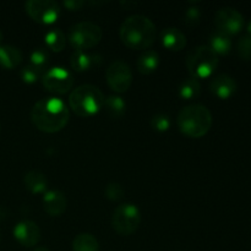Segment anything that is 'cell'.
<instances>
[{"instance_id": "cell-21", "label": "cell", "mask_w": 251, "mask_h": 251, "mask_svg": "<svg viewBox=\"0 0 251 251\" xmlns=\"http://www.w3.org/2000/svg\"><path fill=\"white\" fill-rule=\"evenodd\" d=\"M108 114L112 118H120L125 114V110H126V103L123 100L120 96H109V97L105 98L104 105Z\"/></svg>"}, {"instance_id": "cell-14", "label": "cell", "mask_w": 251, "mask_h": 251, "mask_svg": "<svg viewBox=\"0 0 251 251\" xmlns=\"http://www.w3.org/2000/svg\"><path fill=\"white\" fill-rule=\"evenodd\" d=\"M211 92L221 100H228L237 91V82L227 74H220L211 81Z\"/></svg>"}, {"instance_id": "cell-15", "label": "cell", "mask_w": 251, "mask_h": 251, "mask_svg": "<svg viewBox=\"0 0 251 251\" xmlns=\"http://www.w3.org/2000/svg\"><path fill=\"white\" fill-rule=\"evenodd\" d=\"M102 61V58L97 54L86 53L85 50H75L70 58L71 68L78 73H83L93 66H98Z\"/></svg>"}, {"instance_id": "cell-5", "label": "cell", "mask_w": 251, "mask_h": 251, "mask_svg": "<svg viewBox=\"0 0 251 251\" xmlns=\"http://www.w3.org/2000/svg\"><path fill=\"white\" fill-rule=\"evenodd\" d=\"M218 66V55L210 46H198L189 51L186 56V68L191 77H210Z\"/></svg>"}, {"instance_id": "cell-27", "label": "cell", "mask_w": 251, "mask_h": 251, "mask_svg": "<svg viewBox=\"0 0 251 251\" xmlns=\"http://www.w3.org/2000/svg\"><path fill=\"white\" fill-rule=\"evenodd\" d=\"M151 125L154 130L159 132H164L171 127V119L164 113H158V114L153 115L151 119Z\"/></svg>"}, {"instance_id": "cell-11", "label": "cell", "mask_w": 251, "mask_h": 251, "mask_svg": "<svg viewBox=\"0 0 251 251\" xmlns=\"http://www.w3.org/2000/svg\"><path fill=\"white\" fill-rule=\"evenodd\" d=\"M215 26L221 33L232 36L242 31L244 17L234 7H222L215 15Z\"/></svg>"}, {"instance_id": "cell-25", "label": "cell", "mask_w": 251, "mask_h": 251, "mask_svg": "<svg viewBox=\"0 0 251 251\" xmlns=\"http://www.w3.org/2000/svg\"><path fill=\"white\" fill-rule=\"evenodd\" d=\"M49 64V54L43 48H37L29 55V65L34 66L42 73H46V68Z\"/></svg>"}, {"instance_id": "cell-18", "label": "cell", "mask_w": 251, "mask_h": 251, "mask_svg": "<svg viewBox=\"0 0 251 251\" xmlns=\"http://www.w3.org/2000/svg\"><path fill=\"white\" fill-rule=\"evenodd\" d=\"M22 61V53L19 48L10 44L0 46V66L5 69H15Z\"/></svg>"}, {"instance_id": "cell-32", "label": "cell", "mask_w": 251, "mask_h": 251, "mask_svg": "<svg viewBox=\"0 0 251 251\" xmlns=\"http://www.w3.org/2000/svg\"><path fill=\"white\" fill-rule=\"evenodd\" d=\"M33 251H50V250H49V249H47V248L39 247V248H37V249H34Z\"/></svg>"}, {"instance_id": "cell-36", "label": "cell", "mask_w": 251, "mask_h": 251, "mask_svg": "<svg viewBox=\"0 0 251 251\" xmlns=\"http://www.w3.org/2000/svg\"><path fill=\"white\" fill-rule=\"evenodd\" d=\"M0 131H1V124H0Z\"/></svg>"}, {"instance_id": "cell-19", "label": "cell", "mask_w": 251, "mask_h": 251, "mask_svg": "<svg viewBox=\"0 0 251 251\" xmlns=\"http://www.w3.org/2000/svg\"><path fill=\"white\" fill-rule=\"evenodd\" d=\"M159 64V55L157 51L154 50H147L142 54L141 56L137 60L136 66L137 71L142 75H150L153 71H156V69L158 68Z\"/></svg>"}, {"instance_id": "cell-20", "label": "cell", "mask_w": 251, "mask_h": 251, "mask_svg": "<svg viewBox=\"0 0 251 251\" xmlns=\"http://www.w3.org/2000/svg\"><path fill=\"white\" fill-rule=\"evenodd\" d=\"M73 251H100V243L90 233H81L74 238Z\"/></svg>"}, {"instance_id": "cell-22", "label": "cell", "mask_w": 251, "mask_h": 251, "mask_svg": "<svg viewBox=\"0 0 251 251\" xmlns=\"http://www.w3.org/2000/svg\"><path fill=\"white\" fill-rule=\"evenodd\" d=\"M44 41H46L47 47H48L51 51L59 53V51H61L65 48L66 37L60 29L54 28L47 32L46 36H44Z\"/></svg>"}, {"instance_id": "cell-30", "label": "cell", "mask_w": 251, "mask_h": 251, "mask_svg": "<svg viewBox=\"0 0 251 251\" xmlns=\"http://www.w3.org/2000/svg\"><path fill=\"white\" fill-rule=\"evenodd\" d=\"M184 21H185V25L189 27H196L199 24H200L201 19V11L198 6H191L189 7L185 11V15H184Z\"/></svg>"}, {"instance_id": "cell-23", "label": "cell", "mask_w": 251, "mask_h": 251, "mask_svg": "<svg viewBox=\"0 0 251 251\" xmlns=\"http://www.w3.org/2000/svg\"><path fill=\"white\" fill-rule=\"evenodd\" d=\"M210 47L213 49L216 54H221V55H226L230 51L232 48V41H230L229 36L227 34H223L221 32H215V33L211 36L210 41Z\"/></svg>"}, {"instance_id": "cell-28", "label": "cell", "mask_w": 251, "mask_h": 251, "mask_svg": "<svg viewBox=\"0 0 251 251\" xmlns=\"http://www.w3.org/2000/svg\"><path fill=\"white\" fill-rule=\"evenodd\" d=\"M104 195L110 201H119L124 196V189L118 183H109L105 186Z\"/></svg>"}, {"instance_id": "cell-17", "label": "cell", "mask_w": 251, "mask_h": 251, "mask_svg": "<svg viewBox=\"0 0 251 251\" xmlns=\"http://www.w3.org/2000/svg\"><path fill=\"white\" fill-rule=\"evenodd\" d=\"M24 184L29 193L46 194L47 186H48V179H47L46 174L42 173L41 171L33 169V171L27 172L24 178Z\"/></svg>"}, {"instance_id": "cell-3", "label": "cell", "mask_w": 251, "mask_h": 251, "mask_svg": "<svg viewBox=\"0 0 251 251\" xmlns=\"http://www.w3.org/2000/svg\"><path fill=\"white\" fill-rule=\"evenodd\" d=\"M176 123L181 134L199 139L205 136L212 127V113L203 104H190L179 112Z\"/></svg>"}, {"instance_id": "cell-24", "label": "cell", "mask_w": 251, "mask_h": 251, "mask_svg": "<svg viewBox=\"0 0 251 251\" xmlns=\"http://www.w3.org/2000/svg\"><path fill=\"white\" fill-rule=\"evenodd\" d=\"M201 93V85L200 81L196 78H188L184 81L179 87V95L184 100H195L200 96Z\"/></svg>"}, {"instance_id": "cell-31", "label": "cell", "mask_w": 251, "mask_h": 251, "mask_svg": "<svg viewBox=\"0 0 251 251\" xmlns=\"http://www.w3.org/2000/svg\"><path fill=\"white\" fill-rule=\"evenodd\" d=\"M66 7L71 11H75V10H80L81 7H83L86 5V1H81V0H71V1H65L64 2Z\"/></svg>"}, {"instance_id": "cell-12", "label": "cell", "mask_w": 251, "mask_h": 251, "mask_svg": "<svg viewBox=\"0 0 251 251\" xmlns=\"http://www.w3.org/2000/svg\"><path fill=\"white\" fill-rule=\"evenodd\" d=\"M14 237L22 247H34L41 240V229L33 221L25 220L17 223L14 228Z\"/></svg>"}, {"instance_id": "cell-8", "label": "cell", "mask_w": 251, "mask_h": 251, "mask_svg": "<svg viewBox=\"0 0 251 251\" xmlns=\"http://www.w3.org/2000/svg\"><path fill=\"white\" fill-rule=\"evenodd\" d=\"M31 19L42 25H51L60 16V6L53 0H29L25 4Z\"/></svg>"}, {"instance_id": "cell-35", "label": "cell", "mask_w": 251, "mask_h": 251, "mask_svg": "<svg viewBox=\"0 0 251 251\" xmlns=\"http://www.w3.org/2000/svg\"><path fill=\"white\" fill-rule=\"evenodd\" d=\"M1 239H2V235H1V230H0V243H1Z\"/></svg>"}, {"instance_id": "cell-34", "label": "cell", "mask_w": 251, "mask_h": 251, "mask_svg": "<svg viewBox=\"0 0 251 251\" xmlns=\"http://www.w3.org/2000/svg\"><path fill=\"white\" fill-rule=\"evenodd\" d=\"M2 39H4V34H2V32L0 31V46H1V42Z\"/></svg>"}, {"instance_id": "cell-4", "label": "cell", "mask_w": 251, "mask_h": 251, "mask_svg": "<svg viewBox=\"0 0 251 251\" xmlns=\"http://www.w3.org/2000/svg\"><path fill=\"white\" fill-rule=\"evenodd\" d=\"M105 97L95 85H81L69 96V105L76 115L90 118L97 114L104 105Z\"/></svg>"}, {"instance_id": "cell-29", "label": "cell", "mask_w": 251, "mask_h": 251, "mask_svg": "<svg viewBox=\"0 0 251 251\" xmlns=\"http://www.w3.org/2000/svg\"><path fill=\"white\" fill-rule=\"evenodd\" d=\"M238 54L243 60H251V37H242L238 42Z\"/></svg>"}, {"instance_id": "cell-9", "label": "cell", "mask_w": 251, "mask_h": 251, "mask_svg": "<svg viewBox=\"0 0 251 251\" xmlns=\"http://www.w3.org/2000/svg\"><path fill=\"white\" fill-rule=\"evenodd\" d=\"M105 80L114 92H126L132 83L131 69L125 61H113L105 71Z\"/></svg>"}, {"instance_id": "cell-6", "label": "cell", "mask_w": 251, "mask_h": 251, "mask_svg": "<svg viewBox=\"0 0 251 251\" xmlns=\"http://www.w3.org/2000/svg\"><path fill=\"white\" fill-rule=\"evenodd\" d=\"M103 31L97 24L82 21L74 25L69 31V42L76 50H86L97 46L102 41Z\"/></svg>"}, {"instance_id": "cell-26", "label": "cell", "mask_w": 251, "mask_h": 251, "mask_svg": "<svg viewBox=\"0 0 251 251\" xmlns=\"http://www.w3.org/2000/svg\"><path fill=\"white\" fill-rule=\"evenodd\" d=\"M20 76H21V80L24 81L25 83H28V85H32V83L37 82L39 78H42L43 76V73L39 71L38 69H36L32 65H26L24 69H21L20 71Z\"/></svg>"}, {"instance_id": "cell-16", "label": "cell", "mask_w": 251, "mask_h": 251, "mask_svg": "<svg viewBox=\"0 0 251 251\" xmlns=\"http://www.w3.org/2000/svg\"><path fill=\"white\" fill-rule=\"evenodd\" d=\"M162 44L168 50L179 51L186 47V36L176 27H168L162 32Z\"/></svg>"}, {"instance_id": "cell-33", "label": "cell", "mask_w": 251, "mask_h": 251, "mask_svg": "<svg viewBox=\"0 0 251 251\" xmlns=\"http://www.w3.org/2000/svg\"><path fill=\"white\" fill-rule=\"evenodd\" d=\"M248 32H249V36L251 37V21L249 22V25H248Z\"/></svg>"}, {"instance_id": "cell-2", "label": "cell", "mask_w": 251, "mask_h": 251, "mask_svg": "<svg viewBox=\"0 0 251 251\" xmlns=\"http://www.w3.org/2000/svg\"><path fill=\"white\" fill-rule=\"evenodd\" d=\"M119 36L127 48L142 50L150 48L156 41V26L144 15H131L120 26Z\"/></svg>"}, {"instance_id": "cell-10", "label": "cell", "mask_w": 251, "mask_h": 251, "mask_svg": "<svg viewBox=\"0 0 251 251\" xmlns=\"http://www.w3.org/2000/svg\"><path fill=\"white\" fill-rule=\"evenodd\" d=\"M42 82L47 91L56 95H64L69 92L74 85V76L70 71L61 66L50 68L42 76Z\"/></svg>"}, {"instance_id": "cell-13", "label": "cell", "mask_w": 251, "mask_h": 251, "mask_svg": "<svg viewBox=\"0 0 251 251\" xmlns=\"http://www.w3.org/2000/svg\"><path fill=\"white\" fill-rule=\"evenodd\" d=\"M43 208L50 217H59L68 208V199L60 190H49L43 196Z\"/></svg>"}, {"instance_id": "cell-7", "label": "cell", "mask_w": 251, "mask_h": 251, "mask_svg": "<svg viewBox=\"0 0 251 251\" xmlns=\"http://www.w3.org/2000/svg\"><path fill=\"white\" fill-rule=\"evenodd\" d=\"M141 220V212L136 205L122 203L113 212L112 227L119 235L129 237L139 229Z\"/></svg>"}, {"instance_id": "cell-1", "label": "cell", "mask_w": 251, "mask_h": 251, "mask_svg": "<svg viewBox=\"0 0 251 251\" xmlns=\"http://www.w3.org/2000/svg\"><path fill=\"white\" fill-rule=\"evenodd\" d=\"M69 109L65 103L55 97L39 100L31 110V120L39 131L54 134L66 126Z\"/></svg>"}]
</instances>
